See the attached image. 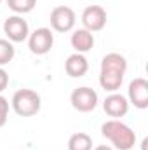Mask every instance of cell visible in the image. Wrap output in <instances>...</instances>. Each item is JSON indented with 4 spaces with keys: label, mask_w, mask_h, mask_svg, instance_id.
Masks as SVG:
<instances>
[{
    "label": "cell",
    "mask_w": 148,
    "mask_h": 150,
    "mask_svg": "<svg viewBox=\"0 0 148 150\" xmlns=\"http://www.w3.org/2000/svg\"><path fill=\"white\" fill-rule=\"evenodd\" d=\"M12 58H14V45L9 40L0 38V67L12 61Z\"/></svg>",
    "instance_id": "obj_16"
},
{
    "label": "cell",
    "mask_w": 148,
    "mask_h": 150,
    "mask_svg": "<svg viewBox=\"0 0 148 150\" xmlns=\"http://www.w3.org/2000/svg\"><path fill=\"white\" fill-rule=\"evenodd\" d=\"M87 70H89V63H87L85 56L80 52L68 56V59L65 61V72L70 77H82V75H85Z\"/></svg>",
    "instance_id": "obj_10"
},
{
    "label": "cell",
    "mask_w": 148,
    "mask_h": 150,
    "mask_svg": "<svg viewBox=\"0 0 148 150\" xmlns=\"http://www.w3.org/2000/svg\"><path fill=\"white\" fill-rule=\"evenodd\" d=\"M7 5L18 14H26L33 11V7L37 5V0H7Z\"/></svg>",
    "instance_id": "obj_15"
},
{
    "label": "cell",
    "mask_w": 148,
    "mask_h": 150,
    "mask_svg": "<svg viewBox=\"0 0 148 150\" xmlns=\"http://www.w3.org/2000/svg\"><path fill=\"white\" fill-rule=\"evenodd\" d=\"M4 33L11 42H23L30 35V28L26 19H23L21 16H11L4 21Z\"/></svg>",
    "instance_id": "obj_6"
},
{
    "label": "cell",
    "mask_w": 148,
    "mask_h": 150,
    "mask_svg": "<svg viewBox=\"0 0 148 150\" xmlns=\"http://www.w3.org/2000/svg\"><path fill=\"white\" fill-rule=\"evenodd\" d=\"M75 21H77V18H75L73 9H70L66 5H58L51 12V26H52V30H56L59 33L70 32L75 26Z\"/></svg>",
    "instance_id": "obj_4"
},
{
    "label": "cell",
    "mask_w": 148,
    "mask_h": 150,
    "mask_svg": "<svg viewBox=\"0 0 148 150\" xmlns=\"http://www.w3.org/2000/svg\"><path fill=\"white\" fill-rule=\"evenodd\" d=\"M101 70H111V72H120V74H125L127 70V61L122 54L118 52H110L103 58L101 61Z\"/></svg>",
    "instance_id": "obj_12"
},
{
    "label": "cell",
    "mask_w": 148,
    "mask_h": 150,
    "mask_svg": "<svg viewBox=\"0 0 148 150\" xmlns=\"http://www.w3.org/2000/svg\"><path fill=\"white\" fill-rule=\"evenodd\" d=\"M72 107L78 112H91L98 105V93L91 87H77L70 96Z\"/></svg>",
    "instance_id": "obj_3"
},
{
    "label": "cell",
    "mask_w": 148,
    "mask_h": 150,
    "mask_svg": "<svg viewBox=\"0 0 148 150\" xmlns=\"http://www.w3.org/2000/svg\"><path fill=\"white\" fill-rule=\"evenodd\" d=\"M122 80H124V74L120 72H111V70H101L99 74V84L105 91H117L120 86H122Z\"/></svg>",
    "instance_id": "obj_13"
},
{
    "label": "cell",
    "mask_w": 148,
    "mask_h": 150,
    "mask_svg": "<svg viewBox=\"0 0 148 150\" xmlns=\"http://www.w3.org/2000/svg\"><path fill=\"white\" fill-rule=\"evenodd\" d=\"M0 2H2V0H0Z\"/></svg>",
    "instance_id": "obj_20"
},
{
    "label": "cell",
    "mask_w": 148,
    "mask_h": 150,
    "mask_svg": "<svg viewBox=\"0 0 148 150\" xmlns=\"http://www.w3.org/2000/svg\"><path fill=\"white\" fill-rule=\"evenodd\" d=\"M7 84H9V75L4 68H0V93L7 87Z\"/></svg>",
    "instance_id": "obj_18"
},
{
    "label": "cell",
    "mask_w": 148,
    "mask_h": 150,
    "mask_svg": "<svg viewBox=\"0 0 148 150\" xmlns=\"http://www.w3.org/2000/svg\"><path fill=\"white\" fill-rule=\"evenodd\" d=\"M103 108L105 112L108 113L110 117H124L127 110H129V103H127V98L122 96V94H117L113 93L110 96L105 98V103H103Z\"/></svg>",
    "instance_id": "obj_9"
},
{
    "label": "cell",
    "mask_w": 148,
    "mask_h": 150,
    "mask_svg": "<svg viewBox=\"0 0 148 150\" xmlns=\"http://www.w3.org/2000/svg\"><path fill=\"white\" fill-rule=\"evenodd\" d=\"M40 96L32 89H19L12 96V108L21 117H32L40 110Z\"/></svg>",
    "instance_id": "obj_2"
},
{
    "label": "cell",
    "mask_w": 148,
    "mask_h": 150,
    "mask_svg": "<svg viewBox=\"0 0 148 150\" xmlns=\"http://www.w3.org/2000/svg\"><path fill=\"white\" fill-rule=\"evenodd\" d=\"M7 115H9V101L0 94V127L5 126V122H7Z\"/></svg>",
    "instance_id": "obj_17"
},
{
    "label": "cell",
    "mask_w": 148,
    "mask_h": 150,
    "mask_svg": "<svg viewBox=\"0 0 148 150\" xmlns=\"http://www.w3.org/2000/svg\"><path fill=\"white\" fill-rule=\"evenodd\" d=\"M68 150H92V138L87 133H75L68 140Z\"/></svg>",
    "instance_id": "obj_14"
},
{
    "label": "cell",
    "mask_w": 148,
    "mask_h": 150,
    "mask_svg": "<svg viewBox=\"0 0 148 150\" xmlns=\"http://www.w3.org/2000/svg\"><path fill=\"white\" fill-rule=\"evenodd\" d=\"M54 44V35L49 28H37L33 33H30L28 38V47L33 54H47Z\"/></svg>",
    "instance_id": "obj_5"
},
{
    "label": "cell",
    "mask_w": 148,
    "mask_h": 150,
    "mask_svg": "<svg viewBox=\"0 0 148 150\" xmlns=\"http://www.w3.org/2000/svg\"><path fill=\"white\" fill-rule=\"evenodd\" d=\"M101 134L108 138L118 150H131L136 143L134 131L120 120H108L101 126Z\"/></svg>",
    "instance_id": "obj_1"
},
{
    "label": "cell",
    "mask_w": 148,
    "mask_h": 150,
    "mask_svg": "<svg viewBox=\"0 0 148 150\" xmlns=\"http://www.w3.org/2000/svg\"><path fill=\"white\" fill-rule=\"evenodd\" d=\"M129 101L138 108L148 107V82L138 77L129 84Z\"/></svg>",
    "instance_id": "obj_8"
},
{
    "label": "cell",
    "mask_w": 148,
    "mask_h": 150,
    "mask_svg": "<svg viewBox=\"0 0 148 150\" xmlns=\"http://www.w3.org/2000/svg\"><path fill=\"white\" fill-rule=\"evenodd\" d=\"M82 23H84L85 30H89L91 33L99 32L106 25V11L101 5H89L82 12Z\"/></svg>",
    "instance_id": "obj_7"
},
{
    "label": "cell",
    "mask_w": 148,
    "mask_h": 150,
    "mask_svg": "<svg viewBox=\"0 0 148 150\" xmlns=\"http://www.w3.org/2000/svg\"><path fill=\"white\" fill-rule=\"evenodd\" d=\"M94 150H113L111 147H106V145H99V147H96Z\"/></svg>",
    "instance_id": "obj_19"
},
{
    "label": "cell",
    "mask_w": 148,
    "mask_h": 150,
    "mask_svg": "<svg viewBox=\"0 0 148 150\" xmlns=\"http://www.w3.org/2000/svg\"><path fill=\"white\" fill-rule=\"evenodd\" d=\"M70 42H72V47H73L77 52L84 54V52H87V51L92 49L94 37H92V33L89 30L82 28V30H75L73 33H72V40Z\"/></svg>",
    "instance_id": "obj_11"
}]
</instances>
